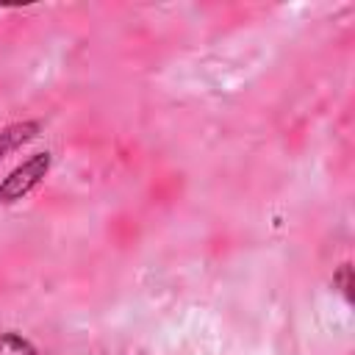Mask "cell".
<instances>
[{
	"label": "cell",
	"mask_w": 355,
	"mask_h": 355,
	"mask_svg": "<svg viewBox=\"0 0 355 355\" xmlns=\"http://www.w3.org/2000/svg\"><path fill=\"white\" fill-rule=\"evenodd\" d=\"M47 166H50V155L47 153H36L31 161H25L22 166H17L3 180V186H0V202H14L22 194H28L39 183V178L47 172Z\"/></svg>",
	"instance_id": "cell-1"
},
{
	"label": "cell",
	"mask_w": 355,
	"mask_h": 355,
	"mask_svg": "<svg viewBox=\"0 0 355 355\" xmlns=\"http://www.w3.org/2000/svg\"><path fill=\"white\" fill-rule=\"evenodd\" d=\"M0 355H36V349L25 338L6 333V336H0Z\"/></svg>",
	"instance_id": "cell-2"
},
{
	"label": "cell",
	"mask_w": 355,
	"mask_h": 355,
	"mask_svg": "<svg viewBox=\"0 0 355 355\" xmlns=\"http://www.w3.org/2000/svg\"><path fill=\"white\" fill-rule=\"evenodd\" d=\"M28 130H33V125H25V128H14V130H8V133H0V155H3L6 150H11L14 144L25 141V139H28Z\"/></svg>",
	"instance_id": "cell-3"
},
{
	"label": "cell",
	"mask_w": 355,
	"mask_h": 355,
	"mask_svg": "<svg viewBox=\"0 0 355 355\" xmlns=\"http://www.w3.org/2000/svg\"><path fill=\"white\" fill-rule=\"evenodd\" d=\"M338 280H341V291L349 297V263H344V266H341V275H338Z\"/></svg>",
	"instance_id": "cell-4"
}]
</instances>
